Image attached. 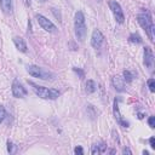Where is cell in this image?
<instances>
[{
  "label": "cell",
  "instance_id": "obj_1",
  "mask_svg": "<svg viewBox=\"0 0 155 155\" xmlns=\"http://www.w3.org/2000/svg\"><path fill=\"white\" fill-rule=\"evenodd\" d=\"M74 30H75V36L79 41H84L86 38L87 28L85 23V16L81 11H76L75 17H74Z\"/></svg>",
  "mask_w": 155,
  "mask_h": 155
},
{
  "label": "cell",
  "instance_id": "obj_2",
  "mask_svg": "<svg viewBox=\"0 0 155 155\" xmlns=\"http://www.w3.org/2000/svg\"><path fill=\"white\" fill-rule=\"evenodd\" d=\"M137 21L139 23V26L145 30L148 38L150 41H154V23H153V20H151V16L149 12H143V14H139L137 16Z\"/></svg>",
  "mask_w": 155,
  "mask_h": 155
},
{
  "label": "cell",
  "instance_id": "obj_3",
  "mask_svg": "<svg viewBox=\"0 0 155 155\" xmlns=\"http://www.w3.org/2000/svg\"><path fill=\"white\" fill-rule=\"evenodd\" d=\"M28 83L33 87L35 95L39 96L40 98H44V100H56L61 95L59 91L56 90V89H47V87H44V86H39V85L34 84L33 81H28Z\"/></svg>",
  "mask_w": 155,
  "mask_h": 155
},
{
  "label": "cell",
  "instance_id": "obj_4",
  "mask_svg": "<svg viewBox=\"0 0 155 155\" xmlns=\"http://www.w3.org/2000/svg\"><path fill=\"white\" fill-rule=\"evenodd\" d=\"M27 71L29 73V75H32L33 78H38V79H41V80H52L55 78V74L41 68V67H38V65H27Z\"/></svg>",
  "mask_w": 155,
  "mask_h": 155
},
{
  "label": "cell",
  "instance_id": "obj_5",
  "mask_svg": "<svg viewBox=\"0 0 155 155\" xmlns=\"http://www.w3.org/2000/svg\"><path fill=\"white\" fill-rule=\"evenodd\" d=\"M35 18H36L39 26H40L44 30H46V32H49V33H56V32H57V27H56L50 20H47L45 16H43V15H36Z\"/></svg>",
  "mask_w": 155,
  "mask_h": 155
},
{
  "label": "cell",
  "instance_id": "obj_6",
  "mask_svg": "<svg viewBox=\"0 0 155 155\" xmlns=\"http://www.w3.org/2000/svg\"><path fill=\"white\" fill-rule=\"evenodd\" d=\"M109 8H110V10H112V12H113V15H114L116 22L120 23V24L124 23L125 16H124V12H122V9H121L120 4L116 3L115 0H112V2H109Z\"/></svg>",
  "mask_w": 155,
  "mask_h": 155
},
{
  "label": "cell",
  "instance_id": "obj_7",
  "mask_svg": "<svg viewBox=\"0 0 155 155\" xmlns=\"http://www.w3.org/2000/svg\"><path fill=\"white\" fill-rule=\"evenodd\" d=\"M27 93L28 92H27L26 87L20 83L18 79H15L14 83H12V95H14V97H16V98H24L27 96Z\"/></svg>",
  "mask_w": 155,
  "mask_h": 155
},
{
  "label": "cell",
  "instance_id": "obj_8",
  "mask_svg": "<svg viewBox=\"0 0 155 155\" xmlns=\"http://www.w3.org/2000/svg\"><path fill=\"white\" fill-rule=\"evenodd\" d=\"M104 43V35L100 29H95L91 36V45L93 49H100Z\"/></svg>",
  "mask_w": 155,
  "mask_h": 155
},
{
  "label": "cell",
  "instance_id": "obj_9",
  "mask_svg": "<svg viewBox=\"0 0 155 155\" xmlns=\"http://www.w3.org/2000/svg\"><path fill=\"white\" fill-rule=\"evenodd\" d=\"M113 113H114V118H115V120H116V122L121 126V127H128L130 126V124H128V121H126L124 118H122V115L120 114V110H119V106H118V101L115 100L114 101V107H113Z\"/></svg>",
  "mask_w": 155,
  "mask_h": 155
},
{
  "label": "cell",
  "instance_id": "obj_10",
  "mask_svg": "<svg viewBox=\"0 0 155 155\" xmlns=\"http://www.w3.org/2000/svg\"><path fill=\"white\" fill-rule=\"evenodd\" d=\"M143 62H144V65L148 67L149 69L154 68V55L149 46L144 47V61Z\"/></svg>",
  "mask_w": 155,
  "mask_h": 155
},
{
  "label": "cell",
  "instance_id": "obj_11",
  "mask_svg": "<svg viewBox=\"0 0 155 155\" xmlns=\"http://www.w3.org/2000/svg\"><path fill=\"white\" fill-rule=\"evenodd\" d=\"M112 83H113V86L114 89L118 91V92H124L126 89H125V81L121 76L119 75H115L113 76V79H112Z\"/></svg>",
  "mask_w": 155,
  "mask_h": 155
},
{
  "label": "cell",
  "instance_id": "obj_12",
  "mask_svg": "<svg viewBox=\"0 0 155 155\" xmlns=\"http://www.w3.org/2000/svg\"><path fill=\"white\" fill-rule=\"evenodd\" d=\"M0 8L4 14H11L14 10V0H0Z\"/></svg>",
  "mask_w": 155,
  "mask_h": 155
},
{
  "label": "cell",
  "instance_id": "obj_13",
  "mask_svg": "<svg viewBox=\"0 0 155 155\" xmlns=\"http://www.w3.org/2000/svg\"><path fill=\"white\" fill-rule=\"evenodd\" d=\"M14 43H15L16 47H17L21 52H27V44H26V41H24L21 36H15V38H14Z\"/></svg>",
  "mask_w": 155,
  "mask_h": 155
},
{
  "label": "cell",
  "instance_id": "obj_14",
  "mask_svg": "<svg viewBox=\"0 0 155 155\" xmlns=\"http://www.w3.org/2000/svg\"><path fill=\"white\" fill-rule=\"evenodd\" d=\"M106 150H107L106 143H98V144H93V145H92V154H93V155L104 153Z\"/></svg>",
  "mask_w": 155,
  "mask_h": 155
},
{
  "label": "cell",
  "instance_id": "obj_15",
  "mask_svg": "<svg viewBox=\"0 0 155 155\" xmlns=\"http://www.w3.org/2000/svg\"><path fill=\"white\" fill-rule=\"evenodd\" d=\"M97 89V85L93 80H87L86 81V92L90 95V93H93Z\"/></svg>",
  "mask_w": 155,
  "mask_h": 155
},
{
  "label": "cell",
  "instance_id": "obj_16",
  "mask_svg": "<svg viewBox=\"0 0 155 155\" xmlns=\"http://www.w3.org/2000/svg\"><path fill=\"white\" fill-rule=\"evenodd\" d=\"M128 41L132 43V44H141V43H142V38H141L138 34L133 33V34H131V35L128 36Z\"/></svg>",
  "mask_w": 155,
  "mask_h": 155
},
{
  "label": "cell",
  "instance_id": "obj_17",
  "mask_svg": "<svg viewBox=\"0 0 155 155\" xmlns=\"http://www.w3.org/2000/svg\"><path fill=\"white\" fill-rule=\"evenodd\" d=\"M133 78H134V75H133L130 70H124V78H122V79H124L126 83H131V81L133 80Z\"/></svg>",
  "mask_w": 155,
  "mask_h": 155
},
{
  "label": "cell",
  "instance_id": "obj_18",
  "mask_svg": "<svg viewBox=\"0 0 155 155\" xmlns=\"http://www.w3.org/2000/svg\"><path fill=\"white\" fill-rule=\"evenodd\" d=\"M87 112H89V115H90L91 119H95V118L97 116V112H96V109L93 108V106L87 104Z\"/></svg>",
  "mask_w": 155,
  "mask_h": 155
},
{
  "label": "cell",
  "instance_id": "obj_19",
  "mask_svg": "<svg viewBox=\"0 0 155 155\" xmlns=\"http://www.w3.org/2000/svg\"><path fill=\"white\" fill-rule=\"evenodd\" d=\"M5 116H6V110H5V108L3 106H0V124L4 121Z\"/></svg>",
  "mask_w": 155,
  "mask_h": 155
},
{
  "label": "cell",
  "instance_id": "obj_20",
  "mask_svg": "<svg viewBox=\"0 0 155 155\" xmlns=\"http://www.w3.org/2000/svg\"><path fill=\"white\" fill-rule=\"evenodd\" d=\"M148 87H149L150 92H154L155 91V80L153 79V78L148 80Z\"/></svg>",
  "mask_w": 155,
  "mask_h": 155
},
{
  "label": "cell",
  "instance_id": "obj_21",
  "mask_svg": "<svg viewBox=\"0 0 155 155\" xmlns=\"http://www.w3.org/2000/svg\"><path fill=\"white\" fill-rule=\"evenodd\" d=\"M73 70H74V71H75L78 75H79V76L81 78V79H83V78L85 76V73H84V70H83V69H80V68H76V67H74V68H73Z\"/></svg>",
  "mask_w": 155,
  "mask_h": 155
},
{
  "label": "cell",
  "instance_id": "obj_22",
  "mask_svg": "<svg viewBox=\"0 0 155 155\" xmlns=\"http://www.w3.org/2000/svg\"><path fill=\"white\" fill-rule=\"evenodd\" d=\"M74 153H75L76 155H83V154H84V150H83V148H81L80 145H78V147H75Z\"/></svg>",
  "mask_w": 155,
  "mask_h": 155
},
{
  "label": "cell",
  "instance_id": "obj_23",
  "mask_svg": "<svg viewBox=\"0 0 155 155\" xmlns=\"http://www.w3.org/2000/svg\"><path fill=\"white\" fill-rule=\"evenodd\" d=\"M8 151H9L10 154L15 153V150H14V143H12L11 141H8Z\"/></svg>",
  "mask_w": 155,
  "mask_h": 155
},
{
  "label": "cell",
  "instance_id": "obj_24",
  "mask_svg": "<svg viewBox=\"0 0 155 155\" xmlns=\"http://www.w3.org/2000/svg\"><path fill=\"white\" fill-rule=\"evenodd\" d=\"M148 124H149V126H150L151 128H154V127H155V116H150V118L148 119Z\"/></svg>",
  "mask_w": 155,
  "mask_h": 155
},
{
  "label": "cell",
  "instance_id": "obj_25",
  "mask_svg": "<svg viewBox=\"0 0 155 155\" xmlns=\"http://www.w3.org/2000/svg\"><path fill=\"white\" fill-rule=\"evenodd\" d=\"M149 144H150L151 149H155V138L154 137H150L149 138Z\"/></svg>",
  "mask_w": 155,
  "mask_h": 155
},
{
  "label": "cell",
  "instance_id": "obj_26",
  "mask_svg": "<svg viewBox=\"0 0 155 155\" xmlns=\"http://www.w3.org/2000/svg\"><path fill=\"white\" fill-rule=\"evenodd\" d=\"M52 12L55 14V16H56V17H57V18H58L59 21H62V20H61V15H59V12H58V14L56 12V9H53V8H52Z\"/></svg>",
  "mask_w": 155,
  "mask_h": 155
},
{
  "label": "cell",
  "instance_id": "obj_27",
  "mask_svg": "<svg viewBox=\"0 0 155 155\" xmlns=\"http://www.w3.org/2000/svg\"><path fill=\"white\" fill-rule=\"evenodd\" d=\"M126 153H127V154H132V151H131L128 148H125V149H124V154H126Z\"/></svg>",
  "mask_w": 155,
  "mask_h": 155
},
{
  "label": "cell",
  "instance_id": "obj_28",
  "mask_svg": "<svg viewBox=\"0 0 155 155\" xmlns=\"http://www.w3.org/2000/svg\"><path fill=\"white\" fill-rule=\"evenodd\" d=\"M143 118H144V114L139 113V114H138V119H143Z\"/></svg>",
  "mask_w": 155,
  "mask_h": 155
},
{
  "label": "cell",
  "instance_id": "obj_29",
  "mask_svg": "<svg viewBox=\"0 0 155 155\" xmlns=\"http://www.w3.org/2000/svg\"><path fill=\"white\" fill-rule=\"evenodd\" d=\"M143 154H144V155H148V154H149V153H148V151H147V150H143Z\"/></svg>",
  "mask_w": 155,
  "mask_h": 155
},
{
  "label": "cell",
  "instance_id": "obj_30",
  "mask_svg": "<svg viewBox=\"0 0 155 155\" xmlns=\"http://www.w3.org/2000/svg\"><path fill=\"white\" fill-rule=\"evenodd\" d=\"M38 2H40V3H44V2H46V0H38Z\"/></svg>",
  "mask_w": 155,
  "mask_h": 155
}]
</instances>
